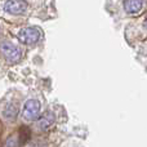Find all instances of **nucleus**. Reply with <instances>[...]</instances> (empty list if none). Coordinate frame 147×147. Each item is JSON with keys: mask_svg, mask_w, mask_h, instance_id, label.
I'll use <instances>...</instances> for the list:
<instances>
[{"mask_svg": "<svg viewBox=\"0 0 147 147\" xmlns=\"http://www.w3.org/2000/svg\"><path fill=\"white\" fill-rule=\"evenodd\" d=\"M54 120H56V116L53 115V112H45V114L43 115V116L39 119L38 121V127L40 128V129L45 130L48 129V128H51L52 125L54 124Z\"/></svg>", "mask_w": 147, "mask_h": 147, "instance_id": "7", "label": "nucleus"}, {"mask_svg": "<svg viewBox=\"0 0 147 147\" xmlns=\"http://www.w3.org/2000/svg\"><path fill=\"white\" fill-rule=\"evenodd\" d=\"M40 114V103L38 99H28L23 107V117L26 120H35Z\"/></svg>", "mask_w": 147, "mask_h": 147, "instance_id": "4", "label": "nucleus"}, {"mask_svg": "<svg viewBox=\"0 0 147 147\" xmlns=\"http://www.w3.org/2000/svg\"><path fill=\"white\" fill-rule=\"evenodd\" d=\"M0 52L9 63H17L22 57L20 48L17 45H14L13 43H10V41H3L0 44Z\"/></svg>", "mask_w": 147, "mask_h": 147, "instance_id": "1", "label": "nucleus"}, {"mask_svg": "<svg viewBox=\"0 0 147 147\" xmlns=\"http://www.w3.org/2000/svg\"><path fill=\"white\" fill-rule=\"evenodd\" d=\"M18 112H20V109H18L17 103H13V102H9L7 103L1 110V116L4 117L8 121H14L16 117H17Z\"/></svg>", "mask_w": 147, "mask_h": 147, "instance_id": "5", "label": "nucleus"}, {"mask_svg": "<svg viewBox=\"0 0 147 147\" xmlns=\"http://www.w3.org/2000/svg\"><path fill=\"white\" fill-rule=\"evenodd\" d=\"M31 138V130L27 127H21L20 133H18V140H20V145H25L30 141Z\"/></svg>", "mask_w": 147, "mask_h": 147, "instance_id": "8", "label": "nucleus"}, {"mask_svg": "<svg viewBox=\"0 0 147 147\" xmlns=\"http://www.w3.org/2000/svg\"><path fill=\"white\" fill-rule=\"evenodd\" d=\"M27 1L26 0H7L4 3V10L9 14L20 16L27 10Z\"/></svg>", "mask_w": 147, "mask_h": 147, "instance_id": "3", "label": "nucleus"}, {"mask_svg": "<svg viewBox=\"0 0 147 147\" xmlns=\"http://www.w3.org/2000/svg\"><path fill=\"white\" fill-rule=\"evenodd\" d=\"M145 27L147 28V18H146V20H145Z\"/></svg>", "mask_w": 147, "mask_h": 147, "instance_id": "9", "label": "nucleus"}, {"mask_svg": "<svg viewBox=\"0 0 147 147\" xmlns=\"http://www.w3.org/2000/svg\"><path fill=\"white\" fill-rule=\"evenodd\" d=\"M41 36H43V34L38 27H25L22 30H20V32H18V39L23 44H27V45L38 43L41 39Z\"/></svg>", "mask_w": 147, "mask_h": 147, "instance_id": "2", "label": "nucleus"}, {"mask_svg": "<svg viewBox=\"0 0 147 147\" xmlns=\"http://www.w3.org/2000/svg\"><path fill=\"white\" fill-rule=\"evenodd\" d=\"M145 1L143 0H124V8L129 14H136L141 12Z\"/></svg>", "mask_w": 147, "mask_h": 147, "instance_id": "6", "label": "nucleus"}]
</instances>
